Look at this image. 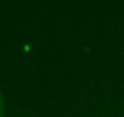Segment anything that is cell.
<instances>
[{"instance_id":"cell-1","label":"cell","mask_w":124,"mask_h":117,"mask_svg":"<svg viewBox=\"0 0 124 117\" xmlns=\"http://www.w3.org/2000/svg\"><path fill=\"white\" fill-rule=\"evenodd\" d=\"M0 117H5V102L3 99L1 90H0Z\"/></svg>"}]
</instances>
